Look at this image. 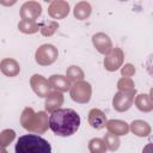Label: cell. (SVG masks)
<instances>
[{
	"label": "cell",
	"mask_w": 153,
	"mask_h": 153,
	"mask_svg": "<svg viewBox=\"0 0 153 153\" xmlns=\"http://www.w3.org/2000/svg\"><path fill=\"white\" fill-rule=\"evenodd\" d=\"M30 85L32 91L41 98L47 97L51 92V87L48 79H45L41 74H33L30 79Z\"/></svg>",
	"instance_id": "52a82bcc"
},
{
	"label": "cell",
	"mask_w": 153,
	"mask_h": 153,
	"mask_svg": "<svg viewBox=\"0 0 153 153\" xmlns=\"http://www.w3.org/2000/svg\"><path fill=\"white\" fill-rule=\"evenodd\" d=\"M121 74L123 75V78H130L135 74V67L131 63H126L121 68Z\"/></svg>",
	"instance_id": "4316f807"
},
{
	"label": "cell",
	"mask_w": 153,
	"mask_h": 153,
	"mask_svg": "<svg viewBox=\"0 0 153 153\" xmlns=\"http://www.w3.org/2000/svg\"><path fill=\"white\" fill-rule=\"evenodd\" d=\"M103 141H104V143H105L106 148H109L110 151H116V149H118L120 143H121L120 137H118L117 135L111 134V133L105 134V136H104V140H103Z\"/></svg>",
	"instance_id": "d4e9b609"
},
{
	"label": "cell",
	"mask_w": 153,
	"mask_h": 153,
	"mask_svg": "<svg viewBox=\"0 0 153 153\" xmlns=\"http://www.w3.org/2000/svg\"><path fill=\"white\" fill-rule=\"evenodd\" d=\"M18 29L19 31L24 33H35L39 30V25L36 22H30V20H20L18 23Z\"/></svg>",
	"instance_id": "7402d4cb"
},
{
	"label": "cell",
	"mask_w": 153,
	"mask_h": 153,
	"mask_svg": "<svg viewBox=\"0 0 153 153\" xmlns=\"http://www.w3.org/2000/svg\"><path fill=\"white\" fill-rule=\"evenodd\" d=\"M49 84H50V87H53L55 91L57 92H66L71 88V81L63 76V75H60V74H55V75H51L49 79H48Z\"/></svg>",
	"instance_id": "2e32d148"
},
{
	"label": "cell",
	"mask_w": 153,
	"mask_h": 153,
	"mask_svg": "<svg viewBox=\"0 0 153 153\" xmlns=\"http://www.w3.org/2000/svg\"><path fill=\"white\" fill-rule=\"evenodd\" d=\"M63 104V96L61 92L57 91H51L47 97H45V102H44V108L47 111L53 112L57 109H60V106Z\"/></svg>",
	"instance_id": "4fadbf2b"
},
{
	"label": "cell",
	"mask_w": 153,
	"mask_h": 153,
	"mask_svg": "<svg viewBox=\"0 0 153 153\" xmlns=\"http://www.w3.org/2000/svg\"><path fill=\"white\" fill-rule=\"evenodd\" d=\"M88 124L94 129H103L106 124V116L99 109H91L87 117Z\"/></svg>",
	"instance_id": "7c38bea8"
},
{
	"label": "cell",
	"mask_w": 153,
	"mask_h": 153,
	"mask_svg": "<svg viewBox=\"0 0 153 153\" xmlns=\"http://www.w3.org/2000/svg\"><path fill=\"white\" fill-rule=\"evenodd\" d=\"M106 129L109 133L114 134V135H126L128 134L129 131V124L124 121H121V120H110V121H106V124H105Z\"/></svg>",
	"instance_id": "5bb4252c"
},
{
	"label": "cell",
	"mask_w": 153,
	"mask_h": 153,
	"mask_svg": "<svg viewBox=\"0 0 153 153\" xmlns=\"http://www.w3.org/2000/svg\"><path fill=\"white\" fill-rule=\"evenodd\" d=\"M129 129L137 136H148L151 134V127L149 124L146 122V121H142V120H135L130 123V127Z\"/></svg>",
	"instance_id": "e0dca14e"
},
{
	"label": "cell",
	"mask_w": 153,
	"mask_h": 153,
	"mask_svg": "<svg viewBox=\"0 0 153 153\" xmlns=\"http://www.w3.org/2000/svg\"><path fill=\"white\" fill-rule=\"evenodd\" d=\"M80 127V116L73 109H57L49 116V128L59 136H71Z\"/></svg>",
	"instance_id": "6da1fadb"
},
{
	"label": "cell",
	"mask_w": 153,
	"mask_h": 153,
	"mask_svg": "<svg viewBox=\"0 0 153 153\" xmlns=\"http://www.w3.org/2000/svg\"><path fill=\"white\" fill-rule=\"evenodd\" d=\"M92 43L94 48L103 55H108L112 50V42L110 37L104 32H97L92 36Z\"/></svg>",
	"instance_id": "30bf717a"
},
{
	"label": "cell",
	"mask_w": 153,
	"mask_h": 153,
	"mask_svg": "<svg viewBox=\"0 0 153 153\" xmlns=\"http://www.w3.org/2000/svg\"><path fill=\"white\" fill-rule=\"evenodd\" d=\"M134 96L135 93H129V92H117L114 96L112 99V106L116 111L123 112L130 109V106L133 105L134 102Z\"/></svg>",
	"instance_id": "ba28073f"
},
{
	"label": "cell",
	"mask_w": 153,
	"mask_h": 153,
	"mask_svg": "<svg viewBox=\"0 0 153 153\" xmlns=\"http://www.w3.org/2000/svg\"><path fill=\"white\" fill-rule=\"evenodd\" d=\"M0 71L6 76H16L20 72V66L14 59H4L0 62Z\"/></svg>",
	"instance_id": "9a60e30c"
},
{
	"label": "cell",
	"mask_w": 153,
	"mask_h": 153,
	"mask_svg": "<svg viewBox=\"0 0 153 153\" xmlns=\"http://www.w3.org/2000/svg\"><path fill=\"white\" fill-rule=\"evenodd\" d=\"M20 124L31 133L43 134L48 130L49 118L44 111L35 112L32 108H25L20 115Z\"/></svg>",
	"instance_id": "7a4b0ae2"
},
{
	"label": "cell",
	"mask_w": 153,
	"mask_h": 153,
	"mask_svg": "<svg viewBox=\"0 0 153 153\" xmlns=\"http://www.w3.org/2000/svg\"><path fill=\"white\" fill-rule=\"evenodd\" d=\"M123 60H124V54H123L122 49H120L117 47L112 48V50L104 59V67L109 72H115L120 67H122Z\"/></svg>",
	"instance_id": "8992f818"
},
{
	"label": "cell",
	"mask_w": 153,
	"mask_h": 153,
	"mask_svg": "<svg viewBox=\"0 0 153 153\" xmlns=\"http://www.w3.org/2000/svg\"><path fill=\"white\" fill-rule=\"evenodd\" d=\"M16 153H51V146L39 135L26 134L18 139Z\"/></svg>",
	"instance_id": "3957f363"
},
{
	"label": "cell",
	"mask_w": 153,
	"mask_h": 153,
	"mask_svg": "<svg viewBox=\"0 0 153 153\" xmlns=\"http://www.w3.org/2000/svg\"><path fill=\"white\" fill-rule=\"evenodd\" d=\"M16 139V131L13 129H4L0 133V146L7 147L13 140Z\"/></svg>",
	"instance_id": "484cf974"
},
{
	"label": "cell",
	"mask_w": 153,
	"mask_h": 153,
	"mask_svg": "<svg viewBox=\"0 0 153 153\" xmlns=\"http://www.w3.org/2000/svg\"><path fill=\"white\" fill-rule=\"evenodd\" d=\"M42 13V6L36 1H27L20 7V18L22 20L36 22V19Z\"/></svg>",
	"instance_id": "9c48e42d"
},
{
	"label": "cell",
	"mask_w": 153,
	"mask_h": 153,
	"mask_svg": "<svg viewBox=\"0 0 153 153\" xmlns=\"http://www.w3.org/2000/svg\"><path fill=\"white\" fill-rule=\"evenodd\" d=\"M135 105L142 112H149L153 110V102L149 94H145V93L137 94L135 98Z\"/></svg>",
	"instance_id": "ac0fdd59"
},
{
	"label": "cell",
	"mask_w": 153,
	"mask_h": 153,
	"mask_svg": "<svg viewBox=\"0 0 153 153\" xmlns=\"http://www.w3.org/2000/svg\"><path fill=\"white\" fill-rule=\"evenodd\" d=\"M134 82L130 78H122L117 82V88L120 92H129V93H136V88L134 87Z\"/></svg>",
	"instance_id": "603a6c76"
},
{
	"label": "cell",
	"mask_w": 153,
	"mask_h": 153,
	"mask_svg": "<svg viewBox=\"0 0 153 153\" xmlns=\"http://www.w3.org/2000/svg\"><path fill=\"white\" fill-rule=\"evenodd\" d=\"M48 13L54 19H62L67 17L69 13V5L68 2L61 1V0L53 1L48 8Z\"/></svg>",
	"instance_id": "8fae6325"
},
{
	"label": "cell",
	"mask_w": 153,
	"mask_h": 153,
	"mask_svg": "<svg viewBox=\"0 0 153 153\" xmlns=\"http://www.w3.org/2000/svg\"><path fill=\"white\" fill-rule=\"evenodd\" d=\"M92 12V8H91V5L86 1H81V2H78L73 10V13H74V17L79 20H84L86 18L90 17Z\"/></svg>",
	"instance_id": "d6986e66"
},
{
	"label": "cell",
	"mask_w": 153,
	"mask_h": 153,
	"mask_svg": "<svg viewBox=\"0 0 153 153\" xmlns=\"http://www.w3.org/2000/svg\"><path fill=\"white\" fill-rule=\"evenodd\" d=\"M0 153H8V152H7L4 147H1V146H0Z\"/></svg>",
	"instance_id": "83f0119b"
},
{
	"label": "cell",
	"mask_w": 153,
	"mask_h": 153,
	"mask_svg": "<svg viewBox=\"0 0 153 153\" xmlns=\"http://www.w3.org/2000/svg\"><path fill=\"white\" fill-rule=\"evenodd\" d=\"M85 74L82 72V69L79 67V66H71L67 68V72H66V78L69 80V81H74V82H78V81H81L84 79Z\"/></svg>",
	"instance_id": "ffe728a7"
},
{
	"label": "cell",
	"mask_w": 153,
	"mask_h": 153,
	"mask_svg": "<svg viewBox=\"0 0 153 153\" xmlns=\"http://www.w3.org/2000/svg\"><path fill=\"white\" fill-rule=\"evenodd\" d=\"M38 25H39L41 33L43 36H47V37L54 35V32L59 27V23L57 22H54V20H44V22L39 23Z\"/></svg>",
	"instance_id": "44dd1931"
},
{
	"label": "cell",
	"mask_w": 153,
	"mask_h": 153,
	"mask_svg": "<svg viewBox=\"0 0 153 153\" xmlns=\"http://www.w3.org/2000/svg\"><path fill=\"white\" fill-rule=\"evenodd\" d=\"M57 49L53 44H42L35 53V60L41 66H49L56 61Z\"/></svg>",
	"instance_id": "5b68a950"
},
{
	"label": "cell",
	"mask_w": 153,
	"mask_h": 153,
	"mask_svg": "<svg viewBox=\"0 0 153 153\" xmlns=\"http://www.w3.org/2000/svg\"><path fill=\"white\" fill-rule=\"evenodd\" d=\"M88 149L91 153H105L106 152V146L102 139L94 137L90 140L88 142Z\"/></svg>",
	"instance_id": "cb8c5ba5"
},
{
	"label": "cell",
	"mask_w": 153,
	"mask_h": 153,
	"mask_svg": "<svg viewBox=\"0 0 153 153\" xmlns=\"http://www.w3.org/2000/svg\"><path fill=\"white\" fill-rule=\"evenodd\" d=\"M69 90H71V98L74 102L80 104H86L90 102L92 94V87L90 82L84 80L74 82V85H72Z\"/></svg>",
	"instance_id": "277c9868"
}]
</instances>
